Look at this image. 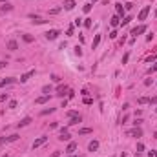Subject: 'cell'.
Segmentation results:
<instances>
[{
	"label": "cell",
	"mask_w": 157,
	"mask_h": 157,
	"mask_svg": "<svg viewBox=\"0 0 157 157\" xmlns=\"http://www.w3.org/2000/svg\"><path fill=\"white\" fill-rule=\"evenodd\" d=\"M58 35H60V31H58V29H50V31L46 33V38H48V40H55Z\"/></svg>",
	"instance_id": "obj_1"
},
{
	"label": "cell",
	"mask_w": 157,
	"mask_h": 157,
	"mask_svg": "<svg viewBox=\"0 0 157 157\" xmlns=\"http://www.w3.org/2000/svg\"><path fill=\"white\" fill-rule=\"evenodd\" d=\"M46 141H48V137H46V135H42V137H38V139H35V143H33V150L38 148V146H42V144H46Z\"/></svg>",
	"instance_id": "obj_2"
},
{
	"label": "cell",
	"mask_w": 157,
	"mask_h": 157,
	"mask_svg": "<svg viewBox=\"0 0 157 157\" xmlns=\"http://www.w3.org/2000/svg\"><path fill=\"white\" fill-rule=\"evenodd\" d=\"M148 13H150V6H144V7L141 9V13H139V20H146Z\"/></svg>",
	"instance_id": "obj_3"
},
{
	"label": "cell",
	"mask_w": 157,
	"mask_h": 157,
	"mask_svg": "<svg viewBox=\"0 0 157 157\" xmlns=\"http://www.w3.org/2000/svg\"><path fill=\"white\" fill-rule=\"evenodd\" d=\"M144 31H146V26H139V28H133L132 29V35H133V37H137V35L144 33Z\"/></svg>",
	"instance_id": "obj_4"
},
{
	"label": "cell",
	"mask_w": 157,
	"mask_h": 157,
	"mask_svg": "<svg viewBox=\"0 0 157 157\" xmlns=\"http://www.w3.org/2000/svg\"><path fill=\"white\" fill-rule=\"evenodd\" d=\"M13 82H15V78H13V77H6L4 80H0V88L7 86V84H13Z\"/></svg>",
	"instance_id": "obj_5"
},
{
	"label": "cell",
	"mask_w": 157,
	"mask_h": 157,
	"mask_svg": "<svg viewBox=\"0 0 157 157\" xmlns=\"http://www.w3.org/2000/svg\"><path fill=\"white\" fill-rule=\"evenodd\" d=\"M6 46H7V50H9V51H17V50H18V44H17L15 40H9Z\"/></svg>",
	"instance_id": "obj_6"
},
{
	"label": "cell",
	"mask_w": 157,
	"mask_h": 157,
	"mask_svg": "<svg viewBox=\"0 0 157 157\" xmlns=\"http://www.w3.org/2000/svg\"><path fill=\"white\" fill-rule=\"evenodd\" d=\"M80 121H82V119H80V115H75V117H71V119H70L68 126H75V124H78Z\"/></svg>",
	"instance_id": "obj_7"
},
{
	"label": "cell",
	"mask_w": 157,
	"mask_h": 157,
	"mask_svg": "<svg viewBox=\"0 0 157 157\" xmlns=\"http://www.w3.org/2000/svg\"><path fill=\"white\" fill-rule=\"evenodd\" d=\"M31 75H35V70H31V71H28V73H24L20 77V82H28V78L31 77Z\"/></svg>",
	"instance_id": "obj_8"
},
{
	"label": "cell",
	"mask_w": 157,
	"mask_h": 157,
	"mask_svg": "<svg viewBox=\"0 0 157 157\" xmlns=\"http://www.w3.org/2000/svg\"><path fill=\"white\" fill-rule=\"evenodd\" d=\"M50 100V95H42V97H38V99H35V104H44V102H48Z\"/></svg>",
	"instance_id": "obj_9"
},
{
	"label": "cell",
	"mask_w": 157,
	"mask_h": 157,
	"mask_svg": "<svg viewBox=\"0 0 157 157\" xmlns=\"http://www.w3.org/2000/svg\"><path fill=\"white\" fill-rule=\"evenodd\" d=\"M130 135H133V137H141V135H143V130H141L139 126H135V128L130 132Z\"/></svg>",
	"instance_id": "obj_10"
},
{
	"label": "cell",
	"mask_w": 157,
	"mask_h": 157,
	"mask_svg": "<svg viewBox=\"0 0 157 157\" xmlns=\"http://www.w3.org/2000/svg\"><path fill=\"white\" fill-rule=\"evenodd\" d=\"M97 148H99V141H91L90 144H88V150H90V152H95Z\"/></svg>",
	"instance_id": "obj_11"
},
{
	"label": "cell",
	"mask_w": 157,
	"mask_h": 157,
	"mask_svg": "<svg viewBox=\"0 0 157 157\" xmlns=\"http://www.w3.org/2000/svg\"><path fill=\"white\" fill-rule=\"evenodd\" d=\"M110 24H112L113 28H117V26L121 24V18H119V15H115V17H112V20H110Z\"/></svg>",
	"instance_id": "obj_12"
},
{
	"label": "cell",
	"mask_w": 157,
	"mask_h": 157,
	"mask_svg": "<svg viewBox=\"0 0 157 157\" xmlns=\"http://www.w3.org/2000/svg\"><path fill=\"white\" fill-rule=\"evenodd\" d=\"M64 7H66L68 11H71V9L75 7V2H73V0H66V2H64Z\"/></svg>",
	"instance_id": "obj_13"
},
{
	"label": "cell",
	"mask_w": 157,
	"mask_h": 157,
	"mask_svg": "<svg viewBox=\"0 0 157 157\" xmlns=\"http://www.w3.org/2000/svg\"><path fill=\"white\" fill-rule=\"evenodd\" d=\"M115 11H117V15H119V17H122V15H124V7H122V4H115Z\"/></svg>",
	"instance_id": "obj_14"
},
{
	"label": "cell",
	"mask_w": 157,
	"mask_h": 157,
	"mask_svg": "<svg viewBox=\"0 0 157 157\" xmlns=\"http://www.w3.org/2000/svg\"><path fill=\"white\" fill-rule=\"evenodd\" d=\"M88 133H93L91 128H80L78 130V135H88Z\"/></svg>",
	"instance_id": "obj_15"
},
{
	"label": "cell",
	"mask_w": 157,
	"mask_h": 157,
	"mask_svg": "<svg viewBox=\"0 0 157 157\" xmlns=\"http://www.w3.org/2000/svg\"><path fill=\"white\" fill-rule=\"evenodd\" d=\"M75 150H77V144H75V143H70V144H68V148H66V152H68V153H73Z\"/></svg>",
	"instance_id": "obj_16"
},
{
	"label": "cell",
	"mask_w": 157,
	"mask_h": 157,
	"mask_svg": "<svg viewBox=\"0 0 157 157\" xmlns=\"http://www.w3.org/2000/svg\"><path fill=\"white\" fill-rule=\"evenodd\" d=\"M99 42H100V35H95V38H93V42H91V48L95 50L97 46H99Z\"/></svg>",
	"instance_id": "obj_17"
},
{
	"label": "cell",
	"mask_w": 157,
	"mask_h": 157,
	"mask_svg": "<svg viewBox=\"0 0 157 157\" xmlns=\"http://www.w3.org/2000/svg\"><path fill=\"white\" fill-rule=\"evenodd\" d=\"M29 122H31V117H26V119H22L20 122H18V128H20V126H28Z\"/></svg>",
	"instance_id": "obj_18"
},
{
	"label": "cell",
	"mask_w": 157,
	"mask_h": 157,
	"mask_svg": "<svg viewBox=\"0 0 157 157\" xmlns=\"http://www.w3.org/2000/svg\"><path fill=\"white\" fill-rule=\"evenodd\" d=\"M137 104H150V99L148 97H139V99H137Z\"/></svg>",
	"instance_id": "obj_19"
},
{
	"label": "cell",
	"mask_w": 157,
	"mask_h": 157,
	"mask_svg": "<svg viewBox=\"0 0 157 157\" xmlns=\"http://www.w3.org/2000/svg\"><path fill=\"white\" fill-rule=\"evenodd\" d=\"M22 38H24V42H28V44H29V42H33V40H35V38L31 37V35H28V33H26V35H22Z\"/></svg>",
	"instance_id": "obj_20"
},
{
	"label": "cell",
	"mask_w": 157,
	"mask_h": 157,
	"mask_svg": "<svg viewBox=\"0 0 157 157\" xmlns=\"http://www.w3.org/2000/svg\"><path fill=\"white\" fill-rule=\"evenodd\" d=\"M130 20H132V17H124L122 20H121V26H126V24H130Z\"/></svg>",
	"instance_id": "obj_21"
},
{
	"label": "cell",
	"mask_w": 157,
	"mask_h": 157,
	"mask_svg": "<svg viewBox=\"0 0 157 157\" xmlns=\"http://www.w3.org/2000/svg\"><path fill=\"white\" fill-rule=\"evenodd\" d=\"M84 104H88V106H90V104H93V99H91V97H84Z\"/></svg>",
	"instance_id": "obj_22"
},
{
	"label": "cell",
	"mask_w": 157,
	"mask_h": 157,
	"mask_svg": "<svg viewBox=\"0 0 157 157\" xmlns=\"http://www.w3.org/2000/svg\"><path fill=\"white\" fill-rule=\"evenodd\" d=\"M146 60H148V62H153V60H157V53H153V55H150V57H146Z\"/></svg>",
	"instance_id": "obj_23"
},
{
	"label": "cell",
	"mask_w": 157,
	"mask_h": 157,
	"mask_svg": "<svg viewBox=\"0 0 157 157\" xmlns=\"http://www.w3.org/2000/svg\"><path fill=\"white\" fill-rule=\"evenodd\" d=\"M141 152H144V144H143V143L137 144V153H141Z\"/></svg>",
	"instance_id": "obj_24"
},
{
	"label": "cell",
	"mask_w": 157,
	"mask_h": 157,
	"mask_svg": "<svg viewBox=\"0 0 157 157\" xmlns=\"http://www.w3.org/2000/svg\"><path fill=\"white\" fill-rule=\"evenodd\" d=\"M75 55H78V57L82 55V50H80V46H75Z\"/></svg>",
	"instance_id": "obj_25"
},
{
	"label": "cell",
	"mask_w": 157,
	"mask_h": 157,
	"mask_svg": "<svg viewBox=\"0 0 157 157\" xmlns=\"http://www.w3.org/2000/svg\"><path fill=\"white\" fill-rule=\"evenodd\" d=\"M53 112H55V108H50V110H44L40 115H48V113H53Z\"/></svg>",
	"instance_id": "obj_26"
},
{
	"label": "cell",
	"mask_w": 157,
	"mask_h": 157,
	"mask_svg": "<svg viewBox=\"0 0 157 157\" xmlns=\"http://www.w3.org/2000/svg\"><path fill=\"white\" fill-rule=\"evenodd\" d=\"M84 26H86V28H91V18H84Z\"/></svg>",
	"instance_id": "obj_27"
},
{
	"label": "cell",
	"mask_w": 157,
	"mask_h": 157,
	"mask_svg": "<svg viewBox=\"0 0 157 157\" xmlns=\"http://www.w3.org/2000/svg\"><path fill=\"white\" fill-rule=\"evenodd\" d=\"M91 6H93V4H86V6H84V13H90L91 11Z\"/></svg>",
	"instance_id": "obj_28"
},
{
	"label": "cell",
	"mask_w": 157,
	"mask_h": 157,
	"mask_svg": "<svg viewBox=\"0 0 157 157\" xmlns=\"http://www.w3.org/2000/svg\"><path fill=\"white\" fill-rule=\"evenodd\" d=\"M46 93V95H50V91H51V86H44V90H42Z\"/></svg>",
	"instance_id": "obj_29"
},
{
	"label": "cell",
	"mask_w": 157,
	"mask_h": 157,
	"mask_svg": "<svg viewBox=\"0 0 157 157\" xmlns=\"http://www.w3.org/2000/svg\"><path fill=\"white\" fill-rule=\"evenodd\" d=\"M128 58H130V53H124V57H122V64H126V62H128Z\"/></svg>",
	"instance_id": "obj_30"
},
{
	"label": "cell",
	"mask_w": 157,
	"mask_h": 157,
	"mask_svg": "<svg viewBox=\"0 0 157 157\" xmlns=\"http://www.w3.org/2000/svg\"><path fill=\"white\" fill-rule=\"evenodd\" d=\"M17 139H18L17 133H13V135H9V137H7V141H17Z\"/></svg>",
	"instance_id": "obj_31"
},
{
	"label": "cell",
	"mask_w": 157,
	"mask_h": 157,
	"mask_svg": "<svg viewBox=\"0 0 157 157\" xmlns=\"http://www.w3.org/2000/svg\"><path fill=\"white\" fill-rule=\"evenodd\" d=\"M6 99H7V93H0V102H4Z\"/></svg>",
	"instance_id": "obj_32"
},
{
	"label": "cell",
	"mask_w": 157,
	"mask_h": 157,
	"mask_svg": "<svg viewBox=\"0 0 157 157\" xmlns=\"http://www.w3.org/2000/svg\"><path fill=\"white\" fill-rule=\"evenodd\" d=\"M66 33H68V37H71V35H73V26H70V28H68Z\"/></svg>",
	"instance_id": "obj_33"
},
{
	"label": "cell",
	"mask_w": 157,
	"mask_h": 157,
	"mask_svg": "<svg viewBox=\"0 0 157 157\" xmlns=\"http://www.w3.org/2000/svg\"><path fill=\"white\" fill-rule=\"evenodd\" d=\"M9 108H11V110H13V108H17V100H9Z\"/></svg>",
	"instance_id": "obj_34"
},
{
	"label": "cell",
	"mask_w": 157,
	"mask_h": 157,
	"mask_svg": "<svg viewBox=\"0 0 157 157\" xmlns=\"http://www.w3.org/2000/svg\"><path fill=\"white\" fill-rule=\"evenodd\" d=\"M6 66H7V62H6V60H0V70H4Z\"/></svg>",
	"instance_id": "obj_35"
},
{
	"label": "cell",
	"mask_w": 157,
	"mask_h": 157,
	"mask_svg": "<svg viewBox=\"0 0 157 157\" xmlns=\"http://www.w3.org/2000/svg\"><path fill=\"white\" fill-rule=\"evenodd\" d=\"M82 24V20H80V18H75V22H73V26H80Z\"/></svg>",
	"instance_id": "obj_36"
},
{
	"label": "cell",
	"mask_w": 157,
	"mask_h": 157,
	"mask_svg": "<svg viewBox=\"0 0 157 157\" xmlns=\"http://www.w3.org/2000/svg\"><path fill=\"white\" fill-rule=\"evenodd\" d=\"M51 78H53L55 82H58V80H60V77H58V75H55V73H53V75H51Z\"/></svg>",
	"instance_id": "obj_37"
},
{
	"label": "cell",
	"mask_w": 157,
	"mask_h": 157,
	"mask_svg": "<svg viewBox=\"0 0 157 157\" xmlns=\"http://www.w3.org/2000/svg\"><path fill=\"white\" fill-rule=\"evenodd\" d=\"M75 115H78V113L77 112H68V117H70V119H71V117H75Z\"/></svg>",
	"instance_id": "obj_38"
},
{
	"label": "cell",
	"mask_w": 157,
	"mask_h": 157,
	"mask_svg": "<svg viewBox=\"0 0 157 157\" xmlns=\"http://www.w3.org/2000/svg\"><path fill=\"white\" fill-rule=\"evenodd\" d=\"M153 71H157V64H155V66H152V68H150V70H148V73H153Z\"/></svg>",
	"instance_id": "obj_39"
},
{
	"label": "cell",
	"mask_w": 157,
	"mask_h": 157,
	"mask_svg": "<svg viewBox=\"0 0 157 157\" xmlns=\"http://www.w3.org/2000/svg\"><path fill=\"white\" fill-rule=\"evenodd\" d=\"M150 104H157V95H155V97H152V99H150Z\"/></svg>",
	"instance_id": "obj_40"
},
{
	"label": "cell",
	"mask_w": 157,
	"mask_h": 157,
	"mask_svg": "<svg viewBox=\"0 0 157 157\" xmlns=\"http://www.w3.org/2000/svg\"><path fill=\"white\" fill-rule=\"evenodd\" d=\"M58 11H60V9H58V7H55V9H51V11H50V13H51V15H57V13H58Z\"/></svg>",
	"instance_id": "obj_41"
},
{
	"label": "cell",
	"mask_w": 157,
	"mask_h": 157,
	"mask_svg": "<svg viewBox=\"0 0 157 157\" xmlns=\"http://www.w3.org/2000/svg\"><path fill=\"white\" fill-rule=\"evenodd\" d=\"M110 38H117V31H112V33H110Z\"/></svg>",
	"instance_id": "obj_42"
},
{
	"label": "cell",
	"mask_w": 157,
	"mask_h": 157,
	"mask_svg": "<svg viewBox=\"0 0 157 157\" xmlns=\"http://www.w3.org/2000/svg\"><path fill=\"white\" fill-rule=\"evenodd\" d=\"M58 155H60V152H53V153H51L50 157H58Z\"/></svg>",
	"instance_id": "obj_43"
},
{
	"label": "cell",
	"mask_w": 157,
	"mask_h": 157,
	"mask_svg": "<svg viewBox=\"0 0 157 157\" xmlns=\"http://www.w3.org/2000/svg\"><path fill=\"white\" fill-rule=\"evenodd\" d=\"M153 155H155V157H157V150H155V152H153Z\"/></svg>",
	"instance_id": "obj_44"
},
{
	"label": "cell",
	"mask_w": 157,
	"mask_h": 157,
	"mask_svg": "<svg viewBox=\"0 0 157 157\" xmlns=\"http://www.w3.org/2000/svg\"><path fill=\"white\" fill-rule=\"evenodd\" d=\"M155 17H157V9H155Z\"/></svg>",
	"instance_id": "obj_45"
},
{
	"label": "cell",
	"mask_w": 157,
	"mask_h": 157,
	"mask_svg": "<svg viewBox=\"0 0 157 157\" xmlns=\"http://www.w3.org/2000/svg\"><path fill=\"white\" fill-rule=\"evenodd\" d=\"M71 157H77V155H71Z\"/></svg>",
	"instance_id": "obj_46"
},
{
	"label": "cell",
	"mask_w": 157,
	"mask_h": 157,
	"mask_svg": "<svg viewBox=\"0 0 157 157\" xmlns=\"http://www.w3.org/2000/svg\"><path fill=\"white\" fill-rule=\"evenodd\" d=\"M93 2H97V0H93Z\"/></svg>",
	"instance_id": "obj_47"
}]
</instances>
